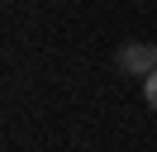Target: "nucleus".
<instances>
[{
    "instance_id": "nucleus-1",
    "label": "nucleus",
    "mask_w": 157,
    "mask_h": 152,
    "mask_svg": "<svg viewBox=\"0 0 157 152\" xmlns=\"http://www.w3.org/2000/svg\"><path fill=\"white\" fill-rule=\"evenodd\" d=\"M119 66L133 71V76H152V71H157V43H133V48H124V52H119Z\"/></svg>"
},
{
    "instance_id": "nucleus-2",
    "label": "nucleus",
    "mask_w": 157,
    "mask_h": 152,
    "mask_svg": "<svg viewBox=\"0 0 157 152\" xmlns=\"http://www.w3.org/2000/svg\"><path fill=\"white\" fill-rule=\"evenodd\" d=\"M143 100H147V109H157V71L143 76Z\"/></svg>"
}]
</instances>
